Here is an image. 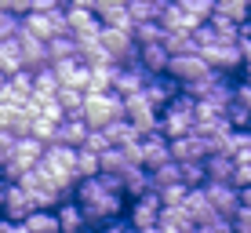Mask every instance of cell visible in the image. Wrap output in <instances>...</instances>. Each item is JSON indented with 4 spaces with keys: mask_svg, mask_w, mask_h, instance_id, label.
<instances>
[{
    "mask_svg": "<svg viewBox=\"0 0 251 233\" xmlns=\"http://www.w3.org/2000/svg\"><path fill=\"white\" fill-rule=\"evenodd\" d=\"M73 201L80 204L88 226L102 230L106 222H117L120 211H127V197H124V182L117 179H106V175H95V179H84L76 182L73 189Z\"/></svg>",
    "mask_w": 251,
    "mask_h": 233,
    "instance_id": "1",
    "label": "cell"
},
{
    "mask_svg": "<svg viewBox=\"0 0 251 233\" xmlns=\"http://www.w3.org/2000/svg\"><path fill=\"white\" fill-rule=\"evenodd\" d=\"M193 131H197V99H189V95L178 91L175 102L160 113V135L168 142H175V139L193 135Z\"/></svg>",
    "mask_w": 251,
    "mask_h": 233,
    "instance_id": "2",
    "label": "cell"
},
{
    "mask_svg": "<svg viewBox=\"0 0 251 233\" xmlns=\"http://www.w3.org/2000/svg\"><path fill=\"white\" fill-rule=\"evenodd\" d=\"M73 117H80L91 131H106L109 124L124 120V99L113 95V91L109 95H88L84 106H80V113H73Z\"/></svg>",
    "mask_w": 251,
    "mask_h": 233,
    "instance_id": "3",
    "label": "cell"
},
{
    "mask_svg": "<svg viewBox=\"0 0 251 233\" xmlns=\"http://www.w3.org/2000/svg\"><path fill=\"white\" fill-rule=\"evenodd\" d=\"M124 120L142 135V139H150V135L160 131V113L146 102V95H131V99H124Z\"/></svg>",
    "mask_w": 251,
    "mask_h": 233,
    "instance_id": "4",
    "label": "cell"
},
{
    "mask_svg": "<svg viewBox=\"0 0 251 233\" xmlns=\"http://www.w3.org/2000/svg\"><path fill=\"white\" fill-rule=\"evenodd\" d=\"M66 22H69V37L80 40H95L102 33V22L95 19V4H66Z\"/></svg>",
    "mask_w": 251,
    "mask_h": 233,
    "instance_id": "5",
    "label": "cell"
},
{
    "mask_svg": "<svg viewBox=\"0 0 251 233\" xmlns=\"http://www.w3.org/2000/svg\"><path fill=\"white\" fill-rule=\"evenodd\" d=\"M160 211H164V201L157 193H146V197H138V201H127V222H131L135 233L157 230L160 226Z\"/></svg>",
    "mask_w": 251,
    "mask_h": 233,
    "instance_id": "6",
    "label": "cell"
},
{
    "mask_svg": "<svg viewBox=\"0 0 251 233\" xmlns=\"http://www.w3.org/2000/svg\"><path fill=\"white\" fill-rule=\"evenodd\" d=\"M207 73H211V70H207V62H204L201 51H193V55H175V58H171V66H168V77L178 84V88H189V84L204 80Z\"/></svg>",
    "mask_w": 251,
    "mask_h": 233,
    "instance_id": "7",
    "label": "cell"
},
{
    "mask_svg": "<svg viewBox=\"0 0 251 233\" xmlns=\"http://www.w3.org/2000/svg\"><path fill=\"white\" fill-rule=\"evenodd\" d=\"M37 211L33 208V197L25 193L22 186H11L7 182V189L0 193V219H7V222H15V226H22L29 215Z\"/></svg>",
    "mask_w": 251,
    "mask_h": 233,
    "instance_id": "8",
    "label": "cell"
},
{
    "mask_svg": "<svg viewBox=\"0 0 251 233\" xmlns=\"http://www.w3.org/2000/svg\"><path fill=\"white\" fill-rule=\"evenodd\" d=\"M201 55H204V62H207V70H211V73L229 77V73L244 70V55H240V44H219V48L201 51Z\"/></svg>",
    "mask_w": 251,
    "mask_h": 233,
    "instance_id": "9",
    "label": "cell"
},
{
    "mask_svg": "<svg viewBox=\"0 0 251 233\" xmlns=\"http://www.w3.org/2000/svg\"><path fill=\"white\" fill-rule=\"evenodd\" d=\"M207 201H211V211L219 215V219H233V215L240 211V189L237 186H226V182H207L204 186Z\"/></svg>",
    "mask_w": 251,
    "mask_h": 233,
    "instance_id": "10",
    "label": "cell"
},
{
    "mask_svg": "<svg viewBox=\"0 0 251 233\" xmlns=\"http://www.w3.org/2000/svg\"><path fill=\"white\" fill-rule=\"evenodd\" d=\"M211 157V142L204 135H186V139H175L171 142V160L175 164H204Z\"/></svg>",
    "mask_w": 251,
    "mask_h": 233,
    "instance_id": "11",
    "label": "cell"
},
{
    "mask_svg": "<svg viewBox=\"0 0 251 233\" xmlns=\"http://www.w3.org/2000/svg\"><path fill=\"white\" fill-rule=\"evenodd\" d=\"M15 44H19V51H22V70L25 73H40V70H48V44L44 40H37L33 33H25V29H19V37H15Z\"/></svg>",
    "mask_w": 251,
    "mask_h": 233,
    "instance_id": "12",
    "label": "cell"
},
{
    "mask_svg": "<svg viewBox=\"0 0 251 233\" xmlns=\"http://www.w3.org/2000/svg\"><path fill=\"white\" fill-rule=\"evenodd\" d=\"M182 91L178 88L175 80H171L168 73L164 77H150V80H146V88H142V95H146V102H150L153 109H157V113H164V109L171 106V102H175V95Z\"/></svg>",
    "mask_w": 251,
    "mask_h": 233,
    "instance_id": "13",
    "label": "cell"
},
{
    "mask_svg": "<svg viewBox=\"0 0 251 233\" xmlns=\"http://www.w3.org/2000/svg\"><path fill=\"white\" fill-rule=\"evenodd\" d=\"M29 99H33V73L22 70V73H15V77L4 80V91H0V102H4V106L22 109Z\"/></svg>",
    "mask_w": 251,
    "mask_h": 233,
    "instance_id": "14",
    "label": "cell"
},
{
    "mask_svg": "<svg viewBox=\"0 0 251 233\" xmlns=\"http://www.w3.org/2000/svg\"><path fill=\"white\" fill-rule=\"evenodd\" d=\"M40 168L55 171V175H66V179H73V182H76V150H66V146H48Z\"/></svg>",
    "mask_w": 251,
    "mask_h": 233,
    "instance_id": "15",
    "label": "cell"
},
{
    "mask_svg": "<svg viewBox=\"0 0 251 233\" xmlns=\"http://www.w3.org/2000/svg\"><path fill=\"white\" fill-rule=\"evenodd\" d=\"M88 135H91V128L84 124L80 117H66L62 124H58V131H55V142H51V146H66V150H84Z\"/></svg>",
    "mask_w": 251,
    "mask_h": 233,
    "instance_id": "16",
    "label": "cell"
},
{
    "mask_svg": "<svg viewBox=\"0 0 251 233\" xmlns=\"http://www.w3.org/2000/svg\"><path fill=\"white\" fill-rule=\"evenodd\" d=\"M164 164H171V142L157 131V135H150V139H142V168L157 171Z\"/></svg>",
    "mask_w": 251,
    "mask_h": 233,
    "instance_id": "17",
    "label": "cell"
},
{
    "mask_svg": "<svg viewBox=\"0 0 251 233\" xmlns=\"http://www.w3.org/2000/svg\"><path fill=\"white\" fill-rule=\"evenodd\" d=\"M135 66H138V70H146L150 77H164V73H168V66H171V55H168V48H164V44H150V48H138Z\"/></svg>",
    "mask_w": 251,
    "mask_h": 233,
    "instance_id": "18",
    "label": "cell"
},
{
    "mask_svg": "<svg viewBox=\"0 0 251 233\" xmlns=\"http://www.w3.org/2000/svg\"><path fill=\"white\" fill-rule=\"evenodd\" d=\"M146 80H150V73L138 70V66H120L117 70V84H113V95H120V99H131V95H142Z\"/></svg>",
    "mask_w": 251,
    "mask_h": 233,
    "instance_id": "19",
    "label": "cell"
},
{
    "mask_svg": "<svg viewBox=\"0 0 251 233\" xmlns=\"http://www.w3.org/2000/svg\"><path fill=\"white\" fill-rule=\"evenodd\" d=\"M95 19L102 26H109V29H135L131 19H127L124 0H102V4H95Z\"/></svg>",
    "mask_w": 251,
    "mask_h": 233,
    "instance_id": "20",
    "label": "cell"
},
{
    "mask_svg": "<svg viewBox=\"0 0 251 233\" xmlns=\"http://www.w3.org/2000/svg\"><path fill=\"white\" fill-rule=\"evenodd\" d=\"M51 73H55L58 88H76V91L88 95V66H80L76 58H73V62H55Z\"/></svg>",
    "mask_w": 251,
    "mask_h": 233,
    "instance_id": "21",
    "label": "cell"
},
{
    "mask_svg": "<svg viewBox=\"0 0 251 233\" xmlns=\"http://www.w3.org/2000/svg\"><path fill=\"white\" fill-rule=\"evenodd\" d=\"M160 29H164V33H189V37H193V33L201 29V26H197V22L182 11V4H168V0H164V11H160Z\"/></svg>",
    "mask_w": 251,
    "mask_h": 233,
    "instance_id": "22",
    "label": "cell"
},
{
    "mask_svg": "<svg viewBox=\"0 0 251 233\" xmlns=\"http://www.w3.org/2000/svg\"><path fill=\"white\" fill-rule=\"evenodd\" d=\"M182 208L189 211L193 226H207V222H215V219H219V215L211 211V201H207L204 186H201V189H189V193H186V201H182Z\"/></svg>",
    "mask_w": 251,
    "mask_h": 233,
    "instance_id": "23",
    "label": "cell"
},
{
    "mask_svg": "<svg viewBox=\"0 0 251 233\" xmlns=\"http://www.w3.org/2000/svg\"><path fill=\"white\" fill-rule=\"evenodd\" d=\"M44 150H48V146L37 142V139H15L11 164H19L22 171H33V168H40V160H44Z\"/></svg>",
    "mask_w": 251,
    "mask_h": 233,
    "instance_id": "24",
    "label": "cell"
},
{
    "mask_svg": "<svg viewBox=\"0 0 251 233\" xmlns=\"http://www.w3.org/2000/svg\"><path fill=\"white\" fill-rule=\"evenodd\" d=\"M55 215H58V230H62V233H88V230H91L88 219H84V211H80V204H76L73 197L58 204Z\"/></svg>",
    "mask_w": 251,
    "mask_h": 233,
    "instance_id": "25",
    "label": "cell"
},
{
    "mask_svg": "<svg viewBox=\"0 0 251 233\" xmlns=\"http://www.w3.org/2000/svg\"><path fill=\"white\" fill-rule=\"evenodd\" d=\"M204 171H207V182H226V186H233L237 160L226 157V153H211V157L204 160Z\"/></svg>",
    "mask_w": 251,
    "mask_h": 233,
    "instance_id": "26",
    "label": "cell"
},
{
    "mask_svg": "<svg viewBox=\"0 0 251 233\" xmlns=\"http://www.w3.org/2000/svg\"><path fill=\"white\" fill-rule=\"evenodd\" d=\"M164 0H127V19L131 26H146V22H160Z\"/></svg>",
    "mask_w": 251,
    "mask_h": 233,
    "instance_id": "27",
    "label": "cell"
},
{
    "mask_svg": "<svg viewBox=\"0 0 251 233\" xmlns=\"http://www.w3.org/2000/svg\"><path fill=\"white\" fill-rule=\"evenodd\" d=\"M146 193H153L150 171H146V168H127V175H124V197H127V201H138V197H146Z\"/></svg>",
    "mask_w": 251,
    "mask_h": 233,
    "instance_id": "28",
    "label": "cell"
},
{
    "mask_svg": "<svg viewBox=\"0 0 251 233\" xmlns=\"http://www.w3.org/2000/svg\"><path fill=\"white\" fill-rule=\"evenodd\" d=\"M106 139H109V146H113V150H131V146L142 142V135H138L127 120H117V124L106 128Z\"/></svg>",
    "mask_w": 251,
    "mask_h": 233,
    "instance_id": "29",
    "label": "cell"
},
{
    "mask_svg": "<svg viewBox=\"0 0 251 233\" xmlns=\"http://www.w3.org/2000/svg\"><path fill=\"white\" fill-rule=\"evenodd\" d=\"M150 179H153V193H168V189H175V186H182V168H178L175 160L171 164H164V168L157 171H150Z\"/></svg>",
    "mask_w": 251,
    "mask_h": 233,
    "instance_id": "30",
    "label": "cell"
},
{
    "mask_svg": "<svg viewBox=\"0 0 251 233\" xmlns=\"http://www.w3.org/2000/svg\"><path fill=\"white\" fill-rule=\"evenodd\" d=\"M117 84V66H95L88 70V95H109Z\"/></svg>",
    "mask_w": 251,
    "mask_h": 233,
    "instance_id": "31",
    "label": "cell"
},
{
    "mask_svg": "<svg viewBox=\"0 0 251 233\" xmlns=\"http://www.w3.org/2000/svg\"><path fill=\"white\" fill-rule=\"evenodd\" d=\"M215 19H226L233 26H248V0H219L215 4Z\"/></svg>",
    "mask_w": 251,
    "mask_h": 233,
    "instance_id": "32",
    "label": "cell"
},
{
    "mask_svg": "<svg viewBox=\"0 0 251 233\" xmlns=\"http://www.w3.org/2000/svg\"><path fill=\"white\" fill-rule=\"evenodd\" d=\"M15 73H22V51L15 40H7V44H0V77H15Z\"/></svg>",
    "mask_w": 251,
    "mask_h": 233,
    "instance_id": "33",
    "label": "cell"
},
{
    "mask_svg": "<svg viewBox=\"0 0 251 233\" xmlns=\"http://www.w3.org/2000/svg\"><path fill=\"white\" fill-rule=\"evenodd\" d=\"M25 233H62L58 230V215L55 211H33L29 219L22 222Z\"/></svg>",
    "mask_w": 251,
    "mask_h": 233,
    "instance_id": "34",
    "label": "cell"
},
{
    "mask_svg": "<svg viewBox=\"0 0 251 233\" xmlns=\"http://www.w3.org/2000/svg\"><path fill=\"white\" fill-rule=\"evenodd\" d=\"M76 58V40L73 37H55L48 44V62L55 66V62H73Z\"/></svg>",
    "mask_w": 251,
    "mask_h": 233,
    "instance_id": "35",
    "label": "cell"
},
{
    "mask_svg": "<svg viewBox=\"0 0 251 233\" xmlns=\"http://www.w3.org/2000/svg\"><path fill=\"white\" fill-rule=\"evenodd\" d=\"M95 175H102V160H99V153L76 150V182H84V179H95Z\"/></svg>",
    "mask_w": 251,
    "mask_h": 233,
    "instance_id": "36",
    "label": "cell"
},
{
    "mask_svg": "<svg viewBox=\"0 0 251 233\" xmlns=\"http://www.w3.org/2000/svg\"><path fill=\"white\" fill-rule=\"evenodd\" d=\"M178 4H182V11H186L197 26H207V22H211V15H215V4H211V0H178Z\"/></svg>",
    "mask_w": 251,
    "mask_h": 233,
    "instance_id": "37",
    "label": "cell"
},
{
    "mask_svg": "<svg viewBox=\"0 0 251 233\" xmlns=\"http://www.w3.org/2000/svg\"><path fill=\"white\" fill-rule=\"evenodd\" d=\"M135 44H138V48L164 44V29H160V22H146V26H135Z\"/></svg>",
    "mask_w": 251,
    "mask_h": 233,
    "instance_id": "38",
    "label": "cell"
},
{
    "mask_svg": "<svg viewBox=\"0 0 251 233\" xmlns=\"http://www.w3.org/2000/svg\"><path fill=\"white\" fill-rule=\"evenodd\" d=\"M84 99H88V95H84V91H76V88H58V106H62V113H66V117L80 113Z\"/></svg>",
    "mask_w": 251,
    "mask_h": 233,
    "instance_id": "39",
    "label": "cell"
},
{
    "mask_svg": "<svg viewBox=\"0 0 251 233\" xmlns=\"http://www.w3.org/2000/svg\"><path fill=\"white\" fill-rule=\"evenodd\" d=\"M22 29V19H15L11 11L4 7V0H0V44H7V40H15Z\"/></svg>",
    "mask_w": 251,
    "mask_h": 233,
    "instance_id": "40",
    "label": "cell"
},
{
    "mask_svg": "<svg viewBox=\"0 0 251 233\" xmlns=\"http://www.w3.org/2000/svg\"><path fill=\"white\" fill-rule=\"evenodd\" d=\"M226 120H229L233 131H251V109H248V106H240V102H229Z\"/></svg>",
    "mask_w": 251,
    "mask_h": 233,
    "instance_id": "41",
    "label": "cell"
},
{
    "mask_svg": "<svg viewBox=\"0 0 251 233\" xmlns=\"http://www.w3.org/2000/svg\"><path fill=\"white\" fill-rule=\"evenodd\" d=\"M84 150H88V153H99V157H102V153L113 150V146H109L106 131H91V135H88V142H84Z\"/></svg>",
    "mask_w": 251,
    "mask_h": 233,
    "instance_id": "42",
    "label": "cell"
},
{
    "mask_svg": "<svg viewBox=\"0 0 251 233\" xmlns=\"http://www.w3.org/2000/svg\"><path fill=\"white\" fill-rule=\"evenodd\" d=\"M229 226H233V233H251V208L240 204V211L229 219Z\"/></svg>",
    "mask_w": 251,
    "mask_h": 233,
    "instance_id": "43",
    "label": "cell"
},
{
    "mask_svg": "<svg viewBox=\"0 0 251 233\" xmlns=\"http://www.w3.org/2000/svg\"><path fill=\"white\" fill-rule=\"evenodd\" d=\"M233 186L248 189L251 186V160H237V175H233Z\"/></svg>",
    "mask_w": 251,
    "mask_h": 233,
    "instance_id": "44",
    "label": "cell"
},
{
    "mask_svg": "<svg viewBox=\"0 0 251 233\" xmlns=\"http://www.w3.org/2000/svg\"><path fill=\"white\" fill-rule=\"evenodd\" d=\"M15 120H19V109H11V106H4V102H0V131H7V135H11Z\"/></svg>",
    "mask_w": 251,
    "mask_h": 233,
    "instance_id": "45",
    "label": "cell"
},
{
    "mask_svg": "<svg viewBox=\"0 0 251 233\" xmlns=\"http://www.w3.org/2000/svg\"><path fill=\"white\" fill-rule=\"evenodd\" d=\"M233 102H240V106H248L251 109V84H233Z\"/></svg>",
    "mask_w": 251,
    "mask_h": 233,
    "instance_id": "46",
    "label": "cell"
},
{
    "mask_svg": "<svg viewBox=\"0 0 251 233\" xmlns=\"http://www.w3.org/2000/svg\"><path fill=\"white\" fill-rule=\"evenodd\" d=\"M99 233H135V230H131V222H127V219H117V222H106Z\"/></svg>",
    "mask_w": 251,
    "mask_h": 233,
    "instance_id": "47",
    "label": "cell"
},
{
    "mask_svg": "<svg viewBox=\"0 0 251 233\" xmlns=\"http://www.w3.org/2000/svg\"><path fill=\"white\" fill-rule=\"evenodd\" d=\"M240 55H244V66H251V33L240 37Z\"/></svg>",
    "mask_w": 251,
    "mask_h": 233,
    "instance_id": "48",
    "label": "cell"
},
{
    "mask_svg": "<svg viewBox=\"0 0 251 233\" xmlns=\"http://www.w3.org/2000/svg\"><path fill=\"white\" fill-rule=\"evenodd\" d=\"M0 233H22V226H15V222H7V219H0Z\"/></svg>",
    "mask_w": 251,
    "mask_h": 233,
    "instance_id": "49",
    "label": "cell"
},
{
    "mask_svg": "<svg viewBox=\"0 0 251 233\" xmlns=\"http://www.w3.org/2000/svg\"><path fill=\"white\" fill-rule=\"evenodd\" d=\"M240 204H244V208H251V186L240 189Z\"/></svg>",
    "mask_w": 251,
    "mask_h": 233,
    "instance_id": "50",
    "label": "cell"
},
{
    "mask_svg": "<svg viewBox=\"0 0 251 233\" xmlns=\"http://www.w3.org/2000/svg\"><path fill=\"white\" fill-rule=\"evenodd\" d=\"M244 84H251V66H244Z\"/></svg>",
    "mask_w": 251,
    "mask_h": 233,
    "instance_id": "51",
    "label": "cell"
},
{
    "mask_svg": "<svg viewBox=\"0 0 251 233\" xmlns=\"http://www.w3.org/2000/svg\"><path fill=\"white\" fill-rule=\"evenodd\" d=\"M22 233H25V230H22Z\"/></svg>",
    "mask_w": 251,
    "mask_h": 233,
    "instance_id": "52",
    "label": "cell"
}]
</instances>
